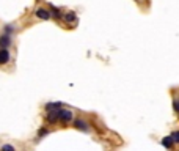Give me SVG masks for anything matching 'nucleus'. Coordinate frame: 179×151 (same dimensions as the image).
Masks as SVG:
<instances>
[{"label":"nucleus","instance_id":"1","mask_svg":"<svg viewBox=\"0 0 179 151\" xmlns=\"http://www.w3.org/2000/svg\"><path fill=\"white\" fill-rule=\"evenodd\" d=\"M58 120H61V121H69V120H72V112L71 110H68V109H58Z\"/></svg>","mask_w":179,"mask_h":151},{"label":"nucleus","instance_id":"2","mask_svg":"<svg viewBox=\"0 0 179 151\" xmlns=\"http://www.w3.org/2000/svg\"><path fill=\"white\" fill-rule=\"evenodd\" d=\"M10 60V52L7 50V47H0V65H5Z\"/></svg>","mask_w":179,"mask_h":151},{"label":"nucleus","instance_id":"3","mask_svg":"<svg viewBox=\"0 0 179 151\" xmlns=\"http://www.w3.org/2000/svg\"><path fill=\"white\" fill-rule=\"evenodd\" d=\"M74 126H75V128H77V129H80V131H83V132H88V124L83 121V120H75L74 121Z\"/></svg>","mask_w":179,"mask_h":151},{"label":"nucleus","instance_id":"4","mask_svg":"<svg viewBox=\"0 0 179 151\" xmlns=\"http://www.w3.org/2000/svg\"><path fill=\"white\" fill-rule=\"evenodd\" d=\"M36 16H38L39 19H44V21H47V19L50 17V13H49L47 10H44V8H39V10H36Z\"/></svg>","mask_w":179,"mask_h":151},{"label":"nucleus","instance_id":"5","mask_svg":"<svg viewBox=\"0 0 179 151\" xmlns=\"http://www.w3.org/2000/svg\"><path fill=\"white\" fill-rule=\"evenodd\" d=\"M47 120H49L50 123H55V121L58 120V109H52V112H49Z\"/></svg>","mask_w":179,"mask_h":151},{"label":"nucleus","instance_id":"6","mask_svg":"<svg viewBox=\"0 0 179 151\" xmlns=\"http://www.w3.org/2000/svg\"><path fill=\"white\" fill-rule=\"evenodd\" d=\"M11 44V39L8 35H3L2 38H0V47H8Z\"/></svg>","mask_w":179,"mask_h":151},{"label":"nucleus","instance_id":"7","mask_svg":"<svg viewBox=\"0 0 179 151\" xmlns=\"http://www.w3.org/2000/svg\"><path fill=\"white\" fill-rule=\"evenodd\" d=\"M50 13H52L57 19H61V17H63V14L60 13V10H58V8H55V7H52V5H50Z\"/></svg>","mask_w":179,"mask_h":151},{"label":"nucleus","instance_id":"8","mask_svg":"<svg viewBox=\"0 0 179 151\" xmlns=\"http://www.w3.org/2000/svg\"><path fill=\"white\" fill-rule=\"evenodd\" d=\"M174 142H173V139L171 137H165L163 140H162V145L165 146V148H171V145H173Z\"/></svg>","mask_w":179,"mask_h":151},{"label":"nucleus","instance_id":"9","mask_svg":"<svg viewBox=\"0 0 179 151\" xmlns=\"http://www.w3.org/2000/svg\"><path fill=\"white\" fill-rule=\"evenodd\" d=\"M63 17H65L66 22H74V21H75V14H74V13H68V14H65Z\"/></svg>","mask_w":179,"mask_h":151},{"label":"nucleus","instance_id":"10","mask_svg":"<svg viewBox=\"0 0 179 151\" xmlns=\"http://www.w3.org/2000/svg\"><path fill=\"white\" fill-rule=\"evenodd\" d=\"M61 107V104L60 103H49L47 106H46V109L47 110H50V109H60Z\"/></svg>","mask_w":179,"mask_h":151},{"label":"nucleus","instance_id":"11","mask_svg":"<svg viewBox=\"0 0 179 151\" xmlns=\"http://www.w3.org/2000/svg\"><path fill=\"white\" fill-rule=\"evenodd\" d=\"M0 151H16V149H14V146H11V145H3Z\"/></svg>","mask_w":179,"mask_h":151},{"label":"nucleus","instance_id":"12","mask_svg":"<svg viewBox=\"0 0 179 151\" xmlns=\"http://www.w3.org/2000/svg\"><path fill=\"white\" fill-rule=\"evenodd\" d=\"M171 139H173V142H174V143H179V131H177V132H174V134L171 135Z\"/></svg>","mask_w":179,"mask_h":151},{"label":"nucleus","instance_id":"13","mask_svg":"<svg viewBox=\"0 0 179 151\" xmlns=\"http://www.w3.org/2000/svg\"><path fill=\"white\" fill-rule=\"evenodd\" d=\"M46 134H47V131H46V129H43V131H39V132H38V135H39V137H43V135H46Z\"/></svg>","mask_w":179,"mask_h":151}]
</instances>
